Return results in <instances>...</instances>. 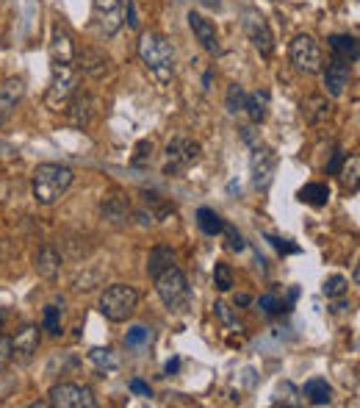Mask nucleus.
I'll return each mask as SVG.
<instances>
[{
  "label": "nucleus",
  "mask_w": 360,
  "mask_h": 408,
  "mask_svg": "<svg viewBox=\"0 0 360 408\" xmlns=\"http://www.w3.org/2000/svg\"><path fill=\"white\" fill-rule=\"evenodd\" d=\"M180 370V359H172V361H167V375H175Z\"/></svg>",
  "instance_id": "45"
},
{
  "label": "nucleus",
  "mask_w": 360,
  "mask_h": 408,
  "mask_svg": "<svg viewBox=\"0 0 360 408\" xmlns=\"http://www.w3.org/2000/svg\"><path fill=\"white\" fill-rule=\"evenodd\" d=\"M139 306V292L131 283H111L103 295H100V314L108 322H125L133 317Z\"/></svg>",
  "instance_id": "4"
},
{
  "label": "nucleus",
  "mask_w": 360,
  "mask_h": 408,
  "mask_svg": "<svg viewBox=\"0 0 360 408\" xmlns=\"http://www.w3.org/2000/svg\"><path fill=\"white\" fill-rule=\"evenodd\" d=\"M153 159V142H139L136 156H133V167H147Z\"/></svg>",
  "instance_id": "39"
},
{
  "label": "nucleus",
  "mask_w": 360,
  "mask_h": 408,
  "mask_svg": "<svg viewBox=\"0 0 360 408\" xmlns=\"http://www.w3.org/2000/svg\"><path fill=\"white\" fill-rule=\"evenodd\" d=\"M213 283H216L219 292H230L233 289V272H230V267L224 261H219L213 267Z\"/></svg>",
  "instance_id": "33"
},
{
  "label": "nucleus",
  "mask_w": 360,
  "mask_h": 408,
  "mask_svg": "<svg viewBox=\"0 0 360 408\" xmlns=\"http://www.w3.org/2000/svg\"><path fill=\"white\" fill-rule=\"evenodd\" d=\"M300 201L313 208H322V205L330 203V187L327 184H305L300 189Z\"/></svg>",
  "instance_id": "27"
},
{
  "label": "nucleus",
  "mask_w": 360,
  "mask_h": 408,
  "mask_svg": "<svg viewBox=\"0 0 360 408\" xmlns=\"http://www.w3.org/2000/svg\"><path fill=\"white\" fill-rule=\"evenodd\" d=\"M145 203L153 205V208H150L153 219H164V217L175 214V203H167V201H161V195H156V192H145Z\"/></svg>",
  "instance_id": "31"
},
{
  "label": "nucleus",
  "mask_w": 360,
  "mask_h": 408,
  "mask_svg": "<svg viewBox=\"0 0 360 408\" xmlns=\"http://www.w3.org/2000/svg\"><path fill=\"white\" fill-rule=\"evenodd\" d=\"M197 225H199V230H202L205 236H219L222 228H224L222 217H219L213 208H205V205L197 211Z\"/></svg>",
  "instance_id": "28"
},
{
  "label": "nucleus",
  "mask_w": 360,
  "mask_h": 408,
  "mask_svg": "<svg viewBox=\"0 0 360 408\" xmlns=\"http://www.w3.org/2000/svg\"><path fill=\"white\" fill-rule=\"evenodd\" d=\"M205 3H208V6H219V0H205Z\"/></svg>",
  "instance_id": "47"
},
{
  "label": "nucleus",
  "mask_w": 360,
  "mask_h": 408,
  "mask_svg": "<svg viewBox=\"0 0 360 408\" xmlns=\"http://www.w3.org/2000/svg\"><path fill=\"white\" fill-rule=\"evenodd\" d=\"M22 95H25V81L22 78H6L0 84V123H6L14 114V109L19 106Z\"/></svg>",
  "instance_id": "17"
},
{
  "label": "nucleus",
  "mask_w": 360,
  "mask_h": 408,
  "mask_svg": "<svg viewBox=\"0 0 360 408\" xmlns=\"http://www.w3.org/2000/svg\"><path fill=\"white\" fill-rule=\"evenodd\" d=\"M188 28L194 31L197 42H199L211 56H216V53L222 50V45H219V33H216V25H213L208 17H202L199 11H188Z\"/></svg>",
  "instance_id": "15"
},
{
  "label": "nucleus",
  "mask_w": 360,
  "mask_h": 408,
  "mask_svg": "<svg viewBox=\"0 0 360 408\" xmlns=\"http://www.w3.org/2000/svg\"><path fill=\"white\" fill-rule=\"evenodd\" d=\"M322 78H325V89L330 97H341L352 81V70H350V61H341V58H333L327 67H322Z\"/></svg>",
  "instance_id": "12"
},
{
  "label": "nucleus",
  "mask_w": 360,
  "mask_h": 408,
  "mask_svg": "<svg viewBox=\"0 0 360 408\" xmlns=\"http://www.w3.org/2000/svg\"><path fill=\"white\" fill-rule=\"evenodd\" d=\"M125 22H128V28H139V14H136L133 0H128V6H125Z\"/></svg>",
  "instance_id": "44"
},
{
  "label": "nucleus",
  "mask_w": 360,
  "mask_h": 408,
  "mask_svg": "<svg viewBox=\"0 0 360 408\" xmlns=\"http://www.w3.org/2000/svg\"><path fill=\"white\" fill-rule=\"evenodd\" d=\"M72 178H75V173L67 164H53V162L39 164L33 170V181H31L33 201L39 205L58 203V198L72 187Z\"/></svg>",
  "instance_id": "2"
},
{
  "label": "nucleus",
  "mask_w": 360,
  "mask_h": 408,
  "mask_svg": "<svg viewBox=\"0 0 360 408\" xmlns=\"http://www.w3.org/2000/svg\"><path fill=\"white\" fill-rule=\"evenodd\" d=\"M33 267H36V275H39V278L56 281L58 272H61V256H58V250L50 247V244L42 247V250L36 253V258H33Z\"/></svg>",
  "instance_id": "21"
},
{
  "label": "nucleus",
  "mask_w": 360,
  "mask_h": 408,
  "mask_svg": "<svg viewBox=\"0 0 360 408\" xmlns=\"http://www.w3.org/2000/svg\"><path fill=\"white\" fill-rule=\"evenodd\" d=\"M170 267H175V250L167 247V244L153 247V250H150V258H147V272H150V278L161 275V272L170 269Z\"/></svg>",
  "instance_id": "24"
},
{
  "label": "nucleus",
  "mask_w": 360,
  "mask_h": 408,
  "mask_svg": "<svg viewBox=\"0 0 360 408\" xmlns=\"http://www.w3.org/2000/svg\"><path fill=\"white\" fill-rule=\"evenodd\" d=\"M128 389H131L133 395H139V398H153V389H150L145 381H139V378H133V381L128 384Z\"/></svg>",
  "instance_id": "43"
},
{
  "label": "nucleus",
  "mask_w": 360,
  "mask_h": 408,
  "mask_svg": "<svg viewBox=\"0 0 360 408\" xmlns=\"http://www.w3.org/2000/svg\"><path fill=\"white\" fill-rule=\"evenodd\" d=\"M249 170H252V187L258 192H266L275 181V170H277V153L266 145H255L252 148V159H249Z\"/></svg>",
  "instance_id": "8"
},
{
  "label": "nucleus",
  "mask_w": 360,
  "mask_h": 408,
  "mask_svg": "<svg viewBox=\"0 0 360 408\" xmlns=\"http://www.w3.org/2000/svg\"><path fill=\"white\" fill-rule=\"evenodd\" d=\"M58 311H61V308H56V306H44V311H42V328H44L50 336H58V334H61Z\"/></svg>",
  "instance_id": "35"
},
{
  "label": "nucleus",
  "mask_w": 360,
  "mask_h": 408,
  "mask_svg": "<svg viewBox=\"0 0 360 408\" xmlns=\"http://www.w3.org/2000/svg\"><path fill=\"white\" fill-rule=\"evenodd\" d=\"M75 58H78V72H83L95 81H100L111 72V58L97 47H86V50L75 53Z\"/></svg>",
  "instance_id": "13"
},
{
  "label": "nucleus",
  "mask_w": 360,
  "mask_h": 408,
  "mask_svg": "<svg viewBox=\"0 0 360 408\" xmlns=\"http://www.w3.org/2000/svg\"><path fill=\"white\" fill-rule=\"evenodd\" d=\"M75 53L78 50H75V42H72L69 31L61 28V25H56V31L50 36V58L56 64H72L75 61Z\"/></svg>",
  "instance_id": "19"
},
{
  "label": "nucleus",
  "mask_w": 360,
  "mask_h": 408,
  "mask_svg": "<svg viewBox=\"0 0 360 408\" xmlns=\"http://www.w3.org/2000/svg\"><path fill=\"white\" fill-rule=\"evenodd\" d=\"M95 11L106 36H114L125 25V6L122 0H95Z\"/></svg>",
  "instance_id": "14"
},
{
  "label": "nucleus",
  "mask_w": 360,
  "mask_h": 408,
  "mask_svg": "<svg viewBox=\"0 0 360 408\" xmlns=\"http://www.w3.org/2000/svg\"><path fill=\"white\" fill-rule=\"evenodd\" d=\"M153 281H156V292L167 308H183L188 303V281H186L183 269L170 267L161 275H156Z\"/></svg>",
  "instance_id": "6"
},
{
  "label": "nucleus",
  "mask_w": 360,
  "mask_h": 408,
  "mask_svg": "<svg viewBox=\"0 0 360 408\" xmlns=\"http://www.w3.org/2000/svg\"><path fill=\"white\" fill-rule=\"evenodd\" d=\"M47 406H58V408H95V392L89 386H81V384H56L50 389V400Z\"/></svg>",
  "instance_id": "10"
},
{
  "label": "nucleus",
  "mask_w": 360,
  "mask_h": 408,
  "mask_svg": "<svg viewBox=\"0 0 360 408\" xmlns=\"http://www.w3.org/2000/svg\"><path fill=\"white\" fill-rule=\"evenodd\" d=\"M347 289H350V283H347L344 275H330V278L325 281V286H322V292H325L327 297H344Z\"/></svg>",
  "instance_id": "34"
},
{
  "label": "nucleus",
  "mask_w": 360,
  "mask_h": 408,
  "mask_svg": "<svg viewBox=\"0 0 360 408\" xmlns=\"http://www.w3.org/2000/svg\"><path fill=\"white\" fill-rule=\"evenodd\" d=\"M89 361L100 370V372H117L120 370V356L111 350V347H95V350H89Z\"/></svg>",
  "instance_id": "26"
},
{
  "label": "nucleus",
  "mask_w": 360,
  "mask_h": 408,
  "mask_svg": "<svg viewBox=\"0 0 360 408\" xmlns=\"http://www.w3.org/2000/svg\"><path fill=\"white\" fill-rule=\"evenodd\" d=\"M14 361V353H11V336H0V372Z\"/></svg>",
  "instance_id": "40"
},
{
  "label": "nucleus",
  "mask_w": 360,
  "mask_h": 408,
  "mask_svg": "<svg viewBox=\"0 0 360 408\" xmlns=\"http://www.w3.org/2000/svg\"><path fill=\"white\" fill-rule=\"evenodd\" d=\"M199 142L188 139V136H175L167 145V164H164V175H180L183 170H188L191 164L199 162Z\"/></svg>",
  "instance_id": "7"
},
{
  "label": "nucleus",
  "mask_w": 360,
  "mask_h": 408,
  "mask_svg": "<svg viewBox=\"0 0 360 408\" xmlns=\"http://www.w3.org/2000/svg\"><path fill=\"white\" fill-rule=\"evenodd\" d=\"M213 311H216V317L222 320V325H224V328H233V331H238V334L244 331V328H241V322H238V317H236V314H233L224 303H216V306H213Z\"/></svg>",
  "instance_id": "36"
},
{
  "label": "nucleus",
  "mask_w": 360,
  "mask_h": 408,
  "mask_svg": "<svg viewBox=\"0 0 360 408\" xmlns=\"http://www.w3.org/2000/svg\"><path fill=\"white\" fill-rule=\"evenodd\" d=\"M244 111L249 114L252 123H263L266 114H269V92H266V89H255V92H249L247 100H244Z\"/></svg>",
  "instance_id": "23"
},
{
  "label": "nucleus",
  "mask_w": 360,
  "mask_h": 408,
  "mask_svg": "<svg viewBox=\"0 0 360 408\" xmlns=\"http://www.w3.org/2000/svg\"><path fill=\"white\" fill-rule=\"evenodd\" d=\"M302 395H305L308 403H313V406H330V400H333V386H330L325 378H311V381L305 384Z\"/></svg>",
  "instance_id": "25"
},
{
  "label": "nucleus",
  "mask_w": 360,
  "mask_h": 408,
  "mask_svg": "<svg viewBox=\"0 0 360 408\" xmlns=\"http://www.w3.org/2000/svg\"><path fill=\"white\" fill-rule=\"evenodd\" d=\"M288 53H291V64H294L300 72H305V75H316V72H322V67H325V53H322L319 42H316L311 33L294 36Z\"/></svg>",
  "instance_id": "5"
},
{
  "label": "nucleus",
  "mask_w": 360,
  "mask_h": 408,
  "mask_svg": "<svg viewBox=\"0 0 360 408\" xmlns=\"http://www.w3.org/2000/svg\"><path fill=\"white\" fill-rule=\"evenodd\" d=\"M97 109H100L97 97L78 89L75 97H72L69 106H67V114H69V123H72L75 128H89V125L97 120Z\"/></svg>",
  "instance_id": "11"
},
{
  "label": "nucleus",
  "mask_w": 360,
  "mask_h": 408,
  "mask_svg": "<svg viewBox=\"0 0 360 408\" xmlns=\"http://www.w3.org/2000/svg\"><path fill=\"white\" fill-rule=\"evenodd\" d=\"M81 86V72L72 64H56L53 61V75H50V86L44 92V106L50 111H67L69 100L75 97Z\"/></svg>",
  "instance_id": "3"
},
{
  "label": "nucleus",
  "mask_w": 360,
  "mask_h": 408,
  "mask_svg": "<svg viewBox=\"0 0 360 408\" xmlns=\"http://www.w3.org/2000/svg\"><path fill=\"white\" fill-rule=\"evenodd\" d=\"M300 111H302L305 123L322 125V123H327V117L333 114V106H330V100H327L325 95H308V97L300 103Z\"/></svg>",
  "instance_id": "20"
},
{
  "label": "nucleus",
  "mask_w": 360,
  "mask_h": 408,
  "mask_svg": "<svg viewBox=\"0 0 360 408\" xmlns=\"http://www.w3.org/2000/svg\"><path fill=\"white\" fill-rule=\"evenodd\" d=\"M100 211H103V219H106L108 225H114V228H125V225L131 222V203H128V198H122V195H108V198H103Z\"/></svg>",
  "instance_id": "18"
},
{
  "label": "nucleus",
  "mask_w": 360,
  "mask_h": 408,
  "mask_svg": "<svg viewBox=\"0 0 360 408\" xmlns=\"http://www.w3.org/2000/svg\"><path fill=\"white\" fill-rule=\"evenodd\" d=\"M150 339H153V334H150V328H145V325H133V328H128V334H125V345L133 347V350L150 345Z\"/></svg>",
  "instance_id": "32"
},
{
  "label": "nucleus",
  "mask_w": 360,
  "mask_h": 408,
  "mask_svg": "<svg viewBox=\"0 0 360 408\" xmlns=\"http://www.w3.org/2000/svg\"><path fill=\"white\" fill-rule=\"evenodd\" d=\"M327 42H330V50L336 53V58H341V61H352V64L360 58L358 39H355V36H350V33H333Z\"/></svg>",
  "instance_id": "22"
},
{
  "label": "nucleus",
  "mask_w": 360,
  "mask_h": 408,
  "mask_svg": "<svg viewBox=\"0 0 360 408\" xmlns=\"http://www.w3.org/2000/svg\"><path fill=\"white\" fill-rule=\"evenodd\" d=\"M249 303H252L249 295H236V306H249Z\"/></svg>",
  "instance_id": "46"
},
{
  "label": "nucleus",
  "mask_w": 360,
  "mask_h": 408,
  "mask_svg": "<svg viewBox=\"0 0 360 408\" xmlns=\"http://www.w3.org/2000/svg\"><path fill=\"white\" fill-rule=\"evenodd\" d=\"M258 308H263V314L275 317V314L283 311V303H280L277 295H261V297H258Z\"/></svg>",
  "instance_id": "37"
},
{
  "label": "nucleus",
  "mask_w": 360,
  "mask_h": 408,
  "mask_svg": "<svg viewBox=\"0 0 360 408\" xmlns=\"http://www.w3.org/2000/svg\"><path fill=\"white\" fill-rule=\"evenodd\" d=\"M222 233L227 236V247H230V250H236V253H241V250L247 247V242H244V236H241V233H238V230H236L233 225H227V222H224V228H222Z\"/></svg>",
  "instance_id": "38"
},
{
  "label": "nucleus",
  "mask_w": 360,
  "mask_h": 408,
  "mask_svg": "<svg viewBox=\"0 0 360 408\" xmlns=\"http://www.w3.org/2000/svg\"><path fill=\"white\" fill-rule=\"evenodd\" d=\"M244 31H247L252 47H255L263 58H269V56L275 53V33H272V28H269V22H266L263 14H258L255 8H247V11H244Z\"/></svg>",
  "instance_id": "9"
},
{
  "label": "nucleus",
  "mask_w": 360,
  "mask_h": 408,
  "mask_svg": "<svg viewBox=\"0 0 360 408\" xmlns=\"http://www.w3.org/2000/svg\"><path fill=\"white\" fill-rule=\"evenodd\" d=\"M244 100H247L244 86H241V84H230V86H227V97H224V109H227V114H238V111H244Z\"/></svg>",
  "instance_id": "30"
},
{
  "label": "nucleus",
  "mask_w": 360,
  "mask_h": 408,
  "mask_svg": "<svg viewBox=\"0 0 360 408\" xmlns=\"http://www.w3.org/2000/svg\"><path fill=\"white\" fill-rule=\"evenodd\" d=\"M11 353L19 364H31L33 356L39 353V328L25 325L22 331H17V336H11Z\"/></svg>",
  "instance_id": "16"
},
{
  "label": "nucleus",
  "mask_w": 360,
  "mask_h": 408,
  "mask_svg": "<svg viewBox=\"0 0 360 408\" xmlns=\"http://www.w3.org/2000/svg\"><path fill=\"white\" fill-rule=\"evenodd\" d=\"M139 58L145 61V67L150 70V75L158 84H170L175 75V47L172 42L158 33V31H142L139 42H136Z\"/></svg>",
  "instance_id": "1"
},
{
  "label": "nucleus",
  "mask_w": 360,
  "mask_h": 408,
  "mask_svg": "<svg viewBox=\"0 0 360 408\" xmlns=\"http://www.w3.org/2000/svg\"><path fill=\"white\" fill-rule=\"evenodd\" d=\"M358 173H360V159L358 156H352V159H344V164H341V170H338V175H341V184L355 195L358 192Z\"/></svg>",
  "instance_id": "29"
},
{
  "label": "nucleus",
  "mask_w": 360,
  "mask_h": 408,
  "mask_svg": "<svg viewBox=\"0 0 360 408\" xmlns=\"http://www.w3.org/2000/svg\"><path fill=\"white\" fill-rule=\"evenodd\" d=\"M266 242L277 250V253H300V247L297 244H291L288 239H277V236H266Z\"/></svg>",
  "instance_id": "42"
},
{
  "label": "nucleus",
  "mask_w": 360,
  "mask_h": 408,
  "mask_svg": "<svg viewBox=\"0 0 360 408\" xmlns=\"http://www.w3.org/2000/svg\"><path fill=\"white\" fill-rule=\"evenodd\" d=\"M344 148H336L333 150V156H330V162H327V175H338V170H341V164H344Z\"/></svg>",
  "instance_id": "41"
},
{
  "label": "nucleus",
  "mask_w": 360,
  "mask_h": 408,
  "mask_svg": "<svg viewBox=\"0 0 360 408\" xmlns=\"http://www.w3.org/2000/svg\"><path fill=\"white\" fill-rule=\"evenodd\" d=\"M0 328H3V311H0Z\"/></svg>",
  "instance_id": "48"
}]
</instances>
